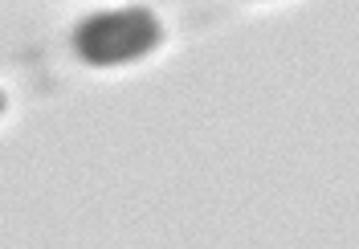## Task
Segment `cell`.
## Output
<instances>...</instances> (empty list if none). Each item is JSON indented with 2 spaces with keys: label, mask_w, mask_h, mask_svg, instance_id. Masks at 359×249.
<instances>
[{
  "label": "cell",
  "mask_w": 359,
  "mask_h": 249,
  "mask_svg": "<svg viewBox=\"0 0 359 249\" xmlns=\"http://www.w3.org/2000/svg\"><path fill=\"white\" fill-rule=\"evenodd\" d=\"M0 111H4V94H0Z\"/></svg>",
  "instance_id": "obj_2"
},
{
  "label": "cell",
  "mask_w": 359,
  "mask_h": 249,
  "mask_svg": "<svg viewBox=\"0 0 359 249\" xmlns=\"http://www.w3.org/2000/svg\"><path fill=\"white\" fill-rule=\"evenodd\" d=\"M163 41L159 17L143 4H127V8H102L90 13L86 21H78L74 29V49L86 66H127L147 58L151 49Z\"/></svg>",
  "instance_id": "obj_1"
}]
</instances>
